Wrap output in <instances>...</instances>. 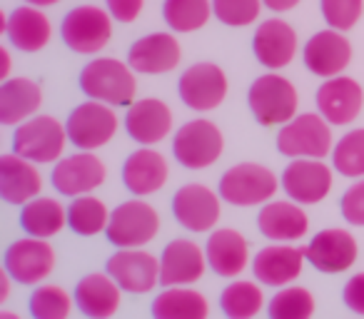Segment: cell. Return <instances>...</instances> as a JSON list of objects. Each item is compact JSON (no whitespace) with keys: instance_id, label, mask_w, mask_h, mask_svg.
<instances>
[{"instance_id":"4","label":"cell","mask_w":364,"mask_h":319,"mask_svg":"<svg viewBox=\"0 0 364 319\" xmlns=\"http://www.w3.org/2000/svg\"><path fill=\"white\" fill-rule=\"evenodd\" d=\"M277 150L284 157H292V160L294 157H319V160H324L334 150L329 122L322 117V112L294 115L292 120L279 127Z\"/></svg>"},{"instance_id":"42","label":"cell","mask_w":364,"mask_h":319,"mask_svg":"<svg viewBox=\"0 0 364 319\" xmlns=\"http://www.w3.org/2000/svg\"><path fill=\"white\" fill-rule=\"evenodd\" d=\"M342 299L347 304V309L364 317V272H357L347 279V284L342 289Z\"/></svg>"},{"instance_id":"19","label":"cell","mask_w":364,"mask_h":319,"mask_svg":"<svg viewBox=\"0 0 364 319\" xmlns=\"http://www.w3.org/2000/svg\"><path fill=\"white\" fill-rule=\"evenodd\" d=\"M364 107V90L354 77L334 75L319 85L317 110L329 125H349Z\"/></svg>"},{"instance_id":"44","label":"cell","mask_w":364,"mask_h":319,"mask_svg":"<svg viewBox=\"0 0 364 319\" xmlns=\"http://www.w3.org/2000/svg\"><path fill=\"white\" fill-rule=\"evenodd\" d=\"M297 6H299V0H264V8H269L272 13H287Z\"/></svg>"},{"instance_id":"24","label":"cell","mask_w":364,"mask_h":319,"mask_svg":"<svg viewBox=\"0 0 364 319\" xmlns=\"http://www.w3.org/2000/svg\"><path fill=\"white\" fill-rule=\"evenodd\" d=\"M43 190V175L38 163L18 152L0 157V195L8 205H26Z\"/></svg>"},{"instance_id":"10","label":"cell","mask_w":364,"mask_h":319,"mask_svg":"<svg viewBox=\"0 0 364 319\" xmlns=\"http://www.w3.org/2000/svg\"><path fill=\"white\" fill-rule=\"evenodd\" d=\"M230 82L228 75L220 65L215 63H195L180 75L177 82V92L180 100L198 112H210L220 107L228 97Z\"/></svg>"},{"instance_id":"16","label":"cell","mask_w":364,"mask_h":319,"mask_svg":"<svg viewBox=\"0 0 364 319\" xmlns=\"http://www.w3.org/2000/svg\"><path fill=\"white\" fill-rule=\"evenodd\" d=\"M304 249H307V262L324 274L347 272L359 257L357 239L342 227H329L317 232Z\"/></svg>"},{"instance_id":"7","label":"cell","mask_w":364,"mask_h":319,"mask_svg":"<svg viewBox=\"0 0 364 319\" xmlns=\"http://www.w3.org/2000/svg\"><path fill=\"white\" fill-rule=\"evenodd\" d=\"M112 13L97 6H77L63 18L60 36L73 53L95 55L112 38Z\"/></svg>"},{"instance_id":"22","label":"cell","mask_w":364,"mask_h":319,"mask_svg":"<svg viewBox=\"0 0 364 319\" xmlns=\"http://www.w3.org/2000/svg\"><path fill=\"white\" fill-rule=\"evenodd\" d=\"M252 50L259 65H264L267 70H282L297 55V33L287 21L269 18L259 23V28L255 31Z\"/></svg>"},{"instance_id":"43","label":"cell","mask_w":364,"mask_h":319,"mask_svg":"<svg viewBox=\"0 0 364 319\" xmlns=\"http://www.w3.org/2000/svg\"><path fill=\"white\" fill-rule=\"evenodd\" d=\"M107 11L112 13V18L120 23H132L140 18L142 6H145V0H105Z\"/></svg>"},{"instance_id":"25","label":"cell","mask_w":364,"mask_h":319,"mask_svg":"<svg viewBox=\"0 0 364 319\" xmlns=\"http://www.w3.org/2000/svg\"><path fill=\"white\" fill-rule=\"evenodd\" d=\"M125 130L140 145H157L172 130V110L157 97H142L127 105Z\"/></svg>"},{"instance_id":"47","label":"cell","mask_w":364,"mask_h":319,"mask_svg":"<svg viewBox=\"0 0 364 319\" xmlns=\"http://www.w3.org/2000/svg\"><path fill=\"white\" fill-rule=\"evenodd\" d=\"M26 3L38 6V8H48V6H55V3H60V0H26Z\"/></svg>"},{"instance_id":"12","label":"cell","mask_w":364,"mask_h":319,"mask_svg":"<svg viewBox=\"0 0 364 319\" xmlns=\"http://www.w3.org/2000/svg\"><path fill=\"white\" fill-rule=\"evenodd\" d=\"M282 190L299 205H317L332 190V170L319 157H294L282 173Z\"/></svg>"},{"instance_id":"31","label":"cell","mask_w":364,"mask_h":319,"mask_svg":"<svg viewBox=\"0 0 364 319\" xmlns=\"http://www.w3.org/2000/svg\"><path fill=\"white\" fill-rule=\"evenodd\" d=\"M208 314V297L190 284L165 287L152 302V317L155 319H205Z\"/></svg>"},{"instance_id":"27","label":"cell","mask_w":364,"mask_h":319,"mask_svg":"<svg viewBox=\"0 0 364 319\" xmlns=\"http://www.w3.org/2000/svg\"><path fill=\"white\" fill-rule=\"evenodd\" d=\"M257 227L272 242H294L302 239L309 229V217L299 202H287V200H274L264 202L259 210Z\"/></svg>"},{"instance_id":"28","label":"cell","mask_w":364,"mask_h":319,"mask_svg":"<svg viewBox=\"0 0 364 319\" xmlns=\"http://www.w3.org/2000/svg\"><path fill=\"white\" fill-rule=\"evenodd\" d=\"M122 292L125 289L110 277V274L92 272L77 282L75 304L85 317L90 319H110L120 309Z\"/></svg>"},{"instance_id":"13","label":"cell","mask_w":364,"mask_h":319,"mask_svg":"<svg viewBox=\"0 0 364 319\" xmlns=\"http://www.w3.org/2000/svg\"><path fill=\"white\" fill-rule=\"evenodd\" d=\"M107 274L130 294H147L160 282V259L142 247H120L107 259Z\"/></svg>"},{"instance_id":"34","label":"cell","mask_w":364,"mask_h":319,"mask_svg":"<svg viewBox=\"0 0 364 319\" xmlns=\"http://www.w3.org/2000/svg\"><path fill=\"white\" fill-rule=\"evenodd\" d=\"M220 307L230 319H252L262 312L264 307V294L257 282H247L240 279L223 289L220 297Z\"/></svg>"},{"instance_id":"46","label":"cell","mask_w":364,"mask_h":319,"mask_svg":"<svg viewBox=\"0 0 364 319\" xmlns=\"http://www.w3.org/2000/svg\"><path fill=\"white\" fill-rule=\"evenodd\" d=\"M11 279L13 277H11V272H8V269L0 274V304L8 302V297H11Z\"/></svg>"},{"instance_id":"26","label":"cell","mask_w":364,"mask_h":319,"mask_svg":"<svg viewBox=\"0 0 364 319\" xmlns=\"http://www.w3.org/2000/svg\"><path fill=\"white\" fill-rule=\"evenodd\" d=\"M210 269L225 279L240 277L250 264V244L237 229H213L205 244Z\"/></svg>"},{"instance_id":"15","label":"cell","mask_w":364,"mask_h":319,"mask_svg":"<svg viewBox=\"0 0 364 319\" xmlns=\"http://www.w3.org/2000/svg\"><path fill=\"white\" fill-rule=\"evenodd\" d=\"M6 269L21 284H41L55 269V249L43 237L18 239L6 249Z\"/></svg>"},{"instance_id":"20","label":"cell","mask_w":364,"mask_h":319,"mask_svg":"<svg viewBox=\"0 0 364 319\" xmlns=\"http://www.w3.org/2000/svg\"><path fill=\"white\" fill-rule=\"evenodd\" d=\"M182 48L172 33H150L127 50V63L140 75H162L180 65Z\"/></svg>"},{"instance_id":"30","label":"cell","mask_w":364,"mask_h":319,"mask_svg":"<svg viewBox=\"0 0 364 319\" xmlns=\"http://www.w3.org/2000/svg\"><path fill=\"white\" fill-rule=\"evenodd\" d=\"M43 105V87L31 77H8L0 85V122L21 125Z\"/></svg>"},{"instance_id":"41","label":"cell","mask_w":364,"mask_h":319,"mask_svg":"<svg viewBox=\"0 0 364 319\" xmlns=\"http://www.w3.org/2000/svg\"><path fill=\"white\" fill-rule=\"evenodd\" d=\"M342 217L354 227H364V180L354 183L352 188H347V193L342 195Z\"/></svg>"},{"instance_id":"14","label":"cell","mask_w":364,"mask_h":319,"mask_svg":"<svg viewBox=\"0 0 364 319\" xmlns=\"http://www.w3.org/2000/svg\"><path fill=\"white\" fill-rule=\"evenodd\" d=\"M220 193L208 185H185L172 198V215L190 232H210L220 222Z\"/></svg>"},{"instance_id":"5","label":"cell","mask_w":364,"mask_h":319,"mask_svg":"<svg viewBox=\"0 0 364 319\" xmlns=\"http://www.w3.org/2000/svg\"><path fill=\"white\" fill-rule=\"evenodd\" d=\"M225 150L223 130L213 120H190L172 137V155L188 170H205L220 160Z\"/></svg>"},{"instance_id":"37","label":"cell","mask_w":364,"mask_h":319,"mask_svg":"<svg viewBox=\"0 0 364 319\" xmlns=\"http://www.w3.org/2000/svg\"><path fill=\"white\" fill-rule=\"evenodd\" d=\"M272 319H309L314 314V297L304 287H279L267 307Z\"/></svg>"},{"instance_id":"9","label":"cell","mask_w":364,"mask_h":319,"mask_svg":"<svg viewBox=\"0 0 364 319\" xmlns=\"http://www.w3.org/2000/svg\"><path fill=\"white\" fill-rule=\"evenodd\" d=\"M68 137L77 150H92L107 145L117 132V115L112 105L100 100H87L77 105L65 120Z\"/></svg>"},{"instance_id":"2","label":"cell","mask_w":364,"mask_h":319,"mask_svg":"<svg viewBox=\"0 0 364 319\" xmlns=\"http://www.w3.org/2000/svg\"><path fill=\"white\" fill-rule=\"evenodd\" d=\"M247 102L259 125L277 127L297 115L299 95L297 87L284 75H279V70H269L250 85Z\"/></svg>"},{"instance_id":"39","label":"cell","mask_w":364,"mask_h":319,"mask_svg":"<svg viewBox=\"0 0 364 319\" xmlns=\"http://www.w3.org/2000/svg\"><path fill=\"white\" fill-rule=\"evenodd\" d=\"M264 0H213V11L220 23L230 28H247L259 18Z\"/></svg>"},{"instance_id":"17","label":"cell","mask_w":364,"mask_h":319,"mask_svg":"<svg viewBox=\"0 0 364 319\" xmlns=\"http://www.w3.org/2000/svg\"><path fill=\"white\" fill-rule=\"evenodd\" d=\"M302 60L312 75L317 77H334L342 75L352 63V43L344 38L342 31H319L307 40L302 50Z\"/></svg>"},{"instance_id":"35","label":"cell","mask_w":364,"mask_h":319,"mask_svg":"<svg viewBox=\"0 0 364 319\" xmlns=\"http://www.w3.org/2000/svg\"><path fill=\"white\" fill-rule=\"evenodd\" d=\"M213 0H165L162 18L175 33H195L208 26L213 16Z\"/></svg>"},{"instance_id":"45","label":"cell","mask_w":364,"mask_h":319,"mask_svg":"<svg viewBox=\"0 0 364 319\" xmlns=\"http://www.w3.org/2000/svg\"><path fill=\"white\" fill-rule=\"evenodd\" d=\"M11 75V50L0 48V80H8Z\"/></svg>"},{"instance_id":"32","label":"cell","mask_w":364,"mask_h":319,"mask_svg":"<svg viewBox=\"0 0 364 319\" xmlns=\"http://www.w3.org/2000/svg\"><path fill=\"white\" fill-rule=\"evenodd\" d=\"M68 225V210L60 205V200L53 198H33L21 210V227L31 237L50 239L63 232Z\"/></svg>"},{"instance_id":"29","label":"cell","mask_w":364,"mask_h":319,"mask_svg":"<svg viewBox=\"0 0 364 319\" xmlns=\"http://www.w3.org/2000/svg\"><path fill=\"white\" fill-rule=\"evenodd\" d=\"M6 36L21 53H38L50 43L53 26L43 8L28 3L6 18Z\"/></svg>"},{"instance_id":"40","label":"cell","mask_w":364,"mask_h":319,"mask_svg":"<svg viewBox=\"0 0 364 319\" xmlns=\"http://www.w3.org/2000/svg\"><path fill=\"white\" fill-rule=\"evenodd\" d=\"M322 18L334 31H352L364 13V0H319Z\"/></svg>"},{"instance_id":"3","label":"cell","mask_w":364,"mask_h":319,"mask_svg":"<svg viewBox=\"0 0 364 319\" xmlns=\"http://www.w3.org/2000/svg\"><path fill=\"white\" fill-rule=\"evenodd\" d=\"M68 142V127L53 115H33L31 120L16 125L13 132V152L38 165L58 163Z\"/></svg>"},{"instance_id":"33","label":"cell","mask_w":364,"mask_h":319,"mask_svg":"<svg viewBox=\"0 0 364 319\" xmlns=\"http://www.w3.org/2000/svg\"><path fill=\"white\" fill-rule=\"evenodd\" d=\"M110 222V210L95 195H77L68 207V227L80 237H95L105 232Z\"/></svg>"},{"instance_id":"23","label":"cell","mask_w":364,"mask_h":319,"mask_svg":"<svg viewBox=\"0 0 364 319\" xmlns=\"http://www.w3.org/2000/svg\"><path fill=\"white\" fill-rule=\"evenodd\" d=\"M167 178H170V165L162 152L152 150V145H142L122 165V183L137 198H147L162 190Z\"/></svg>"},{"instance_id":"6","label":"cell","mask_w":364,"mask_h":319,"mask_svg":"<svg viewBox=\"0 0 364 319\" xmlns=\"http://www.w3.org/2000/svg\"><path fill=\"white\" fill-rule=\"evenodd\" d=\"M279 183L274 173L257 163L232 165L220 180V198L235 207H255L274 198Z\"/></svg>"},{"instance_id":"36","label":"cell","mask_w":364,"mask_h":319,"mask_svg":"<svg viewBox=\"0 0 364 319\" xmlns=\"http://www.w3.org/2000/svg\"><path fill=\"white\" fill-rule=\"evenodd\" d=\"M332 165L339 175L349 180L364 178V127L349 130L339 137L332 150Z\"/></svg>"},{"instance_id":"8","label":"cell","mask_w":364,"mask_h":319,"mask_svg":"<svg viewBox=\"0 0 364 319\" xmlns=\"http://www.w3.org/2000/svg\"><path fill=\"white\" fill-rule=\"evenodd\" d=\"M160 232V215L145 200H127L110 212L107 242L120 247H145Z\"/></svg>"},{"instance_id":"38","label":"cell","mask_w":364,"mask_h":319,"mask_svg":"<svg viewBox=\"0 0 364 319\" xmlns=\"http://www.w3.org/2000/svg\"><path fill=\"white\" fill-rule=\"evenodd\" d=\"M75 294H68V289L58 284H41L31 294V314L36 319H65L73 312Z\"/></svg>"},{"instance_id":"11","label":"cell","mask_w":364,"mask_h":319,"mask_svg":"<svg viewBox=\"0 0 364 319\" xmlns=\"http://www.w3.org/2000/svg\"><path fill=\"white\" fill-rule=\"evenodd\" d=\"M107 178V168L92 150H80L75 155H68L58 160L53 168V188L65 198L77 195H90L97 190Z\"/></svg>"},{"instance_id":"1","label":"cell","mask_w":364,"mask_h":319,"mask_svg":"<svg viewBox=\"0 0 364 319\" xmlns=\"http://www.w3.org/2000/svg\"><path fill=\"white\" fill-rule=\"evenodd\" d=\"M80 90L90 100L107 102L112 107H127L135 102L137 80L130 63L117 58H97L80 70Z\"/></svg>"},{"instance_id":"21","label":"cell","mask_w":364,"mask_h":319,"mask_svg":"<svg viewBox=\"0 0 364 319\" xmlns=\"http://www.w3.org/2000/svg\"><path fill=\"white\" fill-rule=\"evenodd\" d=\"M208 254L193 239H172L160 254V284H195L208 269Z\"/></svg>"},{"instance_id":"18","label":"cell","mask_w":364,"mask_h":319,"mask_svg":"<svg viewBox=\"0 0 364 319\" xmlns=\"http://www.w3.org/2000/svg\"><path fill=\"white\" fill-rule=\"evenodd\" d=\"M307 262V249L294 247L292 242H274L269 247L259 249L252 259L255 279H259L267 287H287L302 274Z\"/></svg>"}]
</instances>
